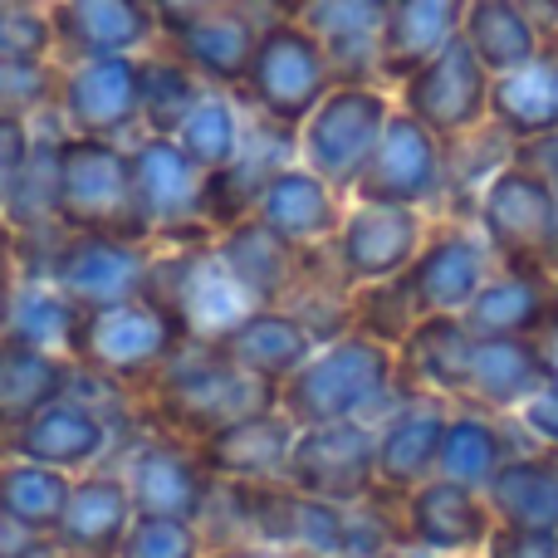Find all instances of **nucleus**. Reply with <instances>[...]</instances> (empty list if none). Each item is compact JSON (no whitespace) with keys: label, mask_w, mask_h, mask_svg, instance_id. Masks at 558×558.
Returning a JSON list of instances; mask_svg holds the SVG:
<instances>
[{"label":"nucleus","mask_w":558,"mask_h":558,"mask_svg":"<svg viewBox=\"0 0 558 558\" xmlns=\"http://www.w3.org/2000/svg\"><path fill=\"white\" fill-rule=\"evenodd\" d=\"M64 500H69V485L54 465L20 461V465H10V471H0V510L15 514L29 530H39V534L59 530Z\"/></svg>","instance_id":"obj_39"},{"label":"nucleus","mask_w":558,"mask_h":558,"mask_svg":"<svg viewBox=\"0 0 558 558\" xmlns=\"http://www.w3.org/2000/svg\"><path fill=\"white\" fill-rule=\"evenodd\" d=\"M475 338H539L558 318V279L549 270H495L465 308Z\"/></svg>","instance_id":"obj_20"},{"label":"nucleus","mask_w":558,"mask_h":558,"mask_svg":"<svg viewBox=\"0 0 558 558\" xmlns=\"http://www.w3.org/2000/svg\"><path fill=\"white\" fill-rule=\"evenodd\" d=\"M461 39L475 49V59H481L495 78L510 74V69H524L549 45L544 25L534 20V10L524 5V0H471Z\"/></svg>","instance_id":"obj_32"},{"label":"nucleus","mask_w":558,"mask_h":558,"mask_svg":"<svg viewBox=\"0 0 558 558\" xmlns=\"http://www.w3.org/2000/svg\"><path fill=\"white\" fill-rule=\"evenodd\" d=\"M353 196L377 206H416V211H426L432 202L446 196V143L426 123H416L407 108H392Z\"/></svg>","instance_id":"obj_8"},{"label":"nucleus","mask_w":558,"mask_h":558,"mask_svg":"<svg viewBox=\"0 0 558 558\" xmlns=\"http://www.w3.org/2000/svg\"><path fill=\"white\" fill-rule=\"evenodd\" d=\"M426 211L416 206H377V202H357L353 211H343V226L328 245H333V265L338 279L348 289L357 284H383L412 270V260L426 245Z\"/></svg>","instance_id":"obj_9"},{"label":"nucleus","mask_w":558,"mask_h":558,"mask_svg":"<svg viewBox=\"0 0 558 558\" xmlns=\"http://www.w3.org/2000/svg\"><path fill=\"white\" fill-rule=\"evenodd\" d=\"M172 39H177V59H182L186 69H196L202 78H216V84H245L255 45H260V29L251 25L245 10L221 5L206 20H196L192 29L172 35Z\"/></svg>","instance_id":"obj_33"},{"label":"nucleus","mask_w":558,"mask_h":558,"mask_svg":"<svg viewBox=\"0 0 558 558\" xmlns=\"http://www.w3.org/2000/svg\"><path fill=\"white\" fill-rule=\"evenodd\" d=\"M133 206L143 231H167L206 211V172L182 153L177 137L153 133L133 153Z\"/></svg>","instance_id":"obj_19"},{"label":"nucleus","mask_w":558,"mask_h":558,"mask_svg":"<svg viewBox=\"0 0 558 558\" xmlns=\"http://www.w3.org/2000/svg\"><path fill=\"white\" fill-rule=\"evenodd\" d=\"M471 221L505 270H544L549 226H554V186L510 157L481 186Z\"/></svg>","instance_id":"obj_5"},{"label":"nucleus","mask_w":558,"mask_h":558,"mask_svg":"<svg viewBox=\"0 0 558 558\" xmlns=\"http://www.w3.org/2000/svg\"><path fill=\"white\" fill-rule=\"evenodd\" d=\"M216 251H221L226 260H231V270L241 275L255 294H260V304H275V299L294 284V255L299 251L294 245H284L270 226H260L255 216L235 221Z\"/></svg>","instance_id":"obj_36"},{"label":"nucleus","mask_w":558,"mask_h":558,"mask_svg":"<svg viewBox=\"0 0 558 558\" xmlns=\"http://www.w3.org/2000/svg\"><path fill=\"white\" fill-rule=\"evenodd\" d=\"M481 558H558V534L505 530V524H495V534L485 539Z\"/></svg>","instance_id":"obj_48"},{"label":"nucleus","mask_w":558,"mask_h":558,"mask_svg":"<svg viewBox=\"0 0 558 558\" xmlns=\"http://www.w3.org/2000/svg\"><path fill=\"white\" fill-rule=\"evenodd\" d=\"M5 211L15 226H39L45 216H59V143H49V147L29 143L25 172H20Z\"/></svg>","instance_id":"obj_43"},{"label":"nucleus","mask_w":558,"mask_h":558,"mask_svg":"<svg viewBox=\"0 0 558 558\" xmlns=\"http://www.w3.org/2000/svg\"><path fill=\"white\" fill-rule=\"evenodd\" d=\"M475 333L461 314H422L412 333L397 343V392L402 397H441L461 407L471 383Z\"/></svg>","instance_id":"obj_17"},{"label":"nucleus","mask_w":558,"mask_h":558,"mask_svg":"<svg viewBox=\"0 0 558 558\" xmlns=\"http://www.w3.org/2000/svg\"><path fill=\"white\" fill-rule=\"evenodd\" d=\"M104 441H108L104 422L78 402H49L45 412H35L15 432V451L25 456V461L54 465V471L88 465L98 451H104Z\"/></svg>","instance_id":"obj_34"},{"label":"nucleus","mask_w":558,"mask_h":558,"mask_svg":"<svg viewBox=\"0 0 558 558\" xmlns=\"http://www.w3.org/2000/svg\"><path fill=\"white\" fill-rule=\"evenodd\" d=\"M514 162H524L530 172H539L549 186H558V133L530 137V143H514Z\"/></svg>","instance_id":"obj_51"},{"label":"nucleus","mask_w":558,"mask_h":558,"mask_svg":"<svg viewBox=\"0 0 558 558\" xmlns=\"http://www.w3.org/2000/svg\"><path fill=\"white\" fill-rule=\"evenodd\" d=\"M35 549H39V530H29L15 514L0 510V558H35Z\"/></svg>","instance_id":"obj_52"},{"label":"nucleus","mask_w":558,"mask_h":558,"mask_svg":"<svg viewBox=\"0 0 558 558\" xmlns=\"http://www.w3.org/2000/svg\"><path fill=\"white\" fill-rule=\"evenodd\" d=\"M490 128L510 143L558 133V35L524 69H510L490 84Z\"/></svg>","instance_id":"obj_27"},{"label":"nucleus","mask_w":558,"mask_h":558,"mask_svg":"<svg viewBox=\"0 0 558 558\" xmlns=\"http://www.w3.org/2000/svg\"><path fill=\"white\" fill-rule=\"evenodd\" d=\"M202 98L206 94L196 84V69H186L182 59H147L143 64V118L153 123V133L172 137Z\"/></svg>","instance_id":"obj_42"},{"label":"nucleus","mask_w":558,"mask_h":558,"mask_svg":"<svg viewBox=\"0 0 558 558\" xmlns=\"http://www.w3.org/2000/svg\"><path fill=\"white\" fill-rule=\"evenodd\" d=\"M177 328L182 324L162 304L128 299V304L94 308V314L78 318L74 353L98 373H143L177 348Z\"/></svg>","instance_id":"obj_13"},{"label":"nucleus","mask_w":558,"mask_h":558,"mask_svg":"<svg viewBox=\"0 0 558 558\" xmlns=\"http://www.w3.org/2000/svg\"><path fill=\"white\" fill-rule=\"evenodd\" d=\"M348 318H353L357 333L397 348L407 333H412L416 318H422V308H416L412 289H407V275H397V279H383V284L348 289Z\"/></svg>","instance_id":"obj_40"},{"label":"nucleus","mask_w":558,"mask_h":558,"mask_svg":"<svg viewBox=\"0 0 558 558\" xmlns=\"http://www.w3.org/2000/svg\"><path fill=\"white\" fill-rule=\"evenodd\" d=\"M49 20H54V39H64L78 59L133 54L157 25L147 0H59Z\"/></svg>","instance_id":"obj_30"},{"label":"nucleus","mask_w":558,"mask_h":558,"mask_svg":"<svg viewBox=\"0 0 558 558\" xmlns=\"http://www.w3.org/2000/svg\"><path fill=\"white\" fill-rule=\"evenodd\" d=\"M172 137L182 143V153L192 157L206 177H211V172H221L235 153H241L245 128H241V118H235V108L226 104V98L211 94L182 118V128H177Z\"/></svg>","instance_id":"obj_41"},{"label":"nucleus","mask_w":558,"mask_h":558,"mask_svg":"<svg viewBox=\"0 0 558 558\" xmlns=\"http://www.w3.org/2000/svg\"><path fill=\"white\" fill-rule=\"evenodd\" d=\"M49 94H54V78H49L45 59L0 54V118H20L25 123V113L45 108Z\"/></svg>","instance_id":"obj_44"},{"label":"nucleus","mask_w":558,"mask_h":558,"mask_svg":"<svg viewBox=\"0 0 558 558\" xmlns=\"http://www.w3.org/2000/svg\"><path fill=\"white\" fill-rule=\"evenodd\" d=\"M392 108L397 98L383 84H333L324 104L299 123V162L333 192H353Z\"/></svg>","instance_id":"obj_2"},{"label":"nucleus","mask_w":558,"mask_h":558,"mask_svg":"<svg viewBox=\"0 0 558 558\" xmlns=\"http://www.w3.org/2000/svg\"><path fill=\"white\" fill-rule=\"evenodd\" d=\"M255 221L270 226L284 245L294 251H308V245H324L338 235L343 226V206H338V192L324 182L318 172H308L304 162H289L284 172L270 177V186L255 202Z\"/></svg>","instance_id":"obj_21"},{"label":"nucleus","mask_w":558,"mask_h":558,"mask_svg":"<svg viewBox=\"0 0 558 558\" xmlns=\"http://www.w3.org/2000/svg\"><path fill=\"white\" fill-rule=\"evenodd\" d=\"M147 5H153V20L167 35H182V29H192L196 20H206L211 10H221L226 0H147Z\"/></svg>","instance_id":"obj_50"},{"label":"nucleus","mask_w":558,"mask_h":558,"mask_svg":"<svg viewBox=\"0 0 558 558\" xmlns=\"http://www.w3.org/2000/svg\"><path fill=\"white\" fill-rule=\"evenodd\" d=\"M196 539L182 520H143L123 544V558H192Z\"/></svg>","instance_id":"obj_46"},{"label":"nucleus","mask_w":558,"mask_h":558,"mask_svg":"<svg viewBox=\"0 0 558 558\" xmlns=\"http://www.w3.org/2000/svg\"><path fill=\"white\" fill-rule=\"evenodd\" d=\"M485 505H490L495 524H505V530L558 534V456L524 446L485 485Z\"/></svg>","instance_id":"obj_28"},{"label":"nucleus","mask_w":558,"mask_h":558,"mask_svg":"<svg viewBox=\"0 0 558 558\" xmlns=\"http://www.w3.org/2000/svg\"><path fill=\"white\" fill-rule=\"evenodd\" d=\"M495 270L500 260L475 231V221H446L426 231L422 255L407 270V289L422 314H465Z\"/></svg>","instance_id":"obj_11"},{"label":"nucleus","mask_w":558,"mask_h":558,"mask_svg":"<svg viewBox=\"0 0 558 558\" xmlns=\"http://www.w3.org/2000/svg\"><path fill=\"white\" fill-rule=\"evenodd\" d=\"M59 104L78 137H113L143 118V64L133 54L78 59L59 84Z\"/></svg>","instance_id":"obj_16"},{"label":"nucleus","mask_w":558,"mask_h":558,"mask_svg":"<svg viewBox=\"0 0 558 558\" xmlns=\"http://www.w3.org/2000/svg\"><path fill=\"white\" fill-rule=\"evenodd\" d=\"M78 318H84V308L74 304V299H64L54 284H25L15 289V299H10V338H20V343L29 348H74V333H78Z\"/></svg>","instance_id":"obj_38"},{"label":"nucleus","mask_w":558,"mask_h":558,"mask_svg":"<svg viewBox=\"0 0 558 558\" xmlns=\"http://www.w3.org/2000/svg\"><path fill=\"white\" fill-rule=\"evenodd\" d=\"M465 10H471V0H392V10L383 15L377 74L397 88L412 69H422L436 49L461 39Z\"/></svg>","instance_id":"obj_22"},{"label":"nucleus","mask_w":558,"mask_h":558,"mask_svg":"<svg viewBox=\"0 0 558 558\" xmlns=\"http://www.w3.org/2000/svg\"><path fill=\"white\" fill-rule=\"evenodd\" d=\"M333 64H328L318 35L304 25V20H275V25L260 29V45H255L251 74H245V88H251L255 108H260L270 123L299 128L324 94L333 88Z\"/></svg>","instance_id":"obj_3"},{"label":"nucleus","mask_w":558,"mask_h":558,"mask_svg":"<svg viewBox=\"0 0 558 558\" xmlns=\"http://www.w3.org/2000/svg\"><path fill=\"white\" fill-rule=\"evenodd\" d=\"M64 387H69V373L45 348H29V343H20V338L0 343V416L29 422V416L45 412L49 402H59Z\"/></svg>","instance_id":"obj_37"},{"label":"nucleus","mask_w":558,"mask_h":558,"mask_svg":"<svg viewBox=\"0 0 558 558\" xmlns=\"http://www.w3.org/2000/svg\"><path fill=\"white\" fill-rule=\"evenodd\" d=\"M25 157H29V133L20 118H0V211H5L10 192H15L20 172H25Z\"/></svg>","instance_id":"obj_49"},{"label":"nucleus","mask_w":558,"mask_h":558,"mask_svg":"<svg viewBox=\"0 0 558 558\" xmlns=\"http://www.w3.org/2000/svg\"><path fill=\"white\" fill-rule=\"evenodd\" d=\"M54 39V20L35 10L29 0H0V54L15 59H45Z\"/></svg>","instance_id":"obj_45"},{"label":"nucleus","mask_w":558,"mask_h":558,"mask_svg":"<svg viewBox=\"0 0 558 558\" xmlns=\"http://www.w3.org/2000/svg\"><path fill=\"white\" fill-rule=\"evenodd\" d=\"M534 343H539V357H544V383H558V318L534 338Z\"/></svg>","instance_id":"obj_53"},{"label":"nucleus","mask_w":558,"mask_h":558,"mask_svg":"<svg viewBox=\"0 0 558 558\" xmlns=\"http://www.w3.org/2000/svg\"><path fill=\"white\" fill-rule=\"evenodd\" d=\"M167 275H172L177 284L162 308L182 328H192L196 338H206V343H221L235 324H245L255 308H265L260 294L231 270V260H226L221 251L182 255L177 265H167Z\"/></svg>","instance_id":"obj_15"},{"label":"nucleus","mask_w":558,"mask_h":558,"mask_svg":"<svg viewBox=\"0 0 558 558\" xmlns=\"http://www.w3.org/2000/svg\"><path fill=\"white\" fill-rule=\"evenodd\" d=\"M544 387V357L534 338H475L471 383L461 407L490 416H514Z\"/></svg>","instance_id":"obj_25"},{"label":"nucleus","mask_w":558,"mask_h":558,"mask_svg":"<svg viewBox=\"0 0 558 558\" xmlns=\"http://www.w3.org/2000/svg\"><path fill=\"white\" fill-rule=\"evenodd\" d=\"M162 402L177 422L196 426V432H221V426L241 422V416H255V412H270L279 402V387L265 383V377L245 373L235 367L221 348L211 343V357L206 363H177L167 373V387H162Z\"/></svg>","instance_id":"obj_10"},{"label":"nucleus","mask_w":558,"mask_h":558,"mask_svg":"<svg viewBox=\"0 0 558 558\" xmlns=\"http://www.w3.org/2000/svg\"><path fill=\"white\" fill-rule=\"evenodd\" d=\"M490 84L495 74L475 59V49L465 39H451L422 69H412L392 98L416 123L432 128L441 143H456V137H471L490 123Z\"/></svg>","instance_id":"obj_4"},{"label":"nucleus","mask_w":558,"mask_h":558,"mask_svg":"<svg viewBox=\"0 0 558 558\" xmlns=\"http://www.w3.org/2000/svg\"><path fill=\"white\" fill-rule=\"evenodd\" d=\"M387 402H397V348L357 328L318 343L314 357L279 383V407L294 416V426L367 422Z\"/></svg>","instance_id":"obj_1"},{"label":"nucleus","mask_w":558,"mask_h":558,"mask_svg":"<svg viewBox=\"0 0 558 558\" xmlns=\"http://www.w3.org/2000/svg\"><path fill=\"white\" fill-rule=\"evenodd\" d=\"M128 514H133V500H128V490L118 481H84L64 500L59 539L78 554H108L123 544Z\"/></svg>","instance_id":"obj_35"},{"label":"nucleus","mask_w":558,"mask_h":558,"mask_svg":"<svg viewBox=\"0 0 558 558\" xmlns=\"http://www.w3.org/2000/svg\"><path fill=\"white\" fill-rule=\"evenodd\" d=\"M59 221L104 235H113L118 226L143 231L133 206V153H118L108 137H64L59 143Z\"/></svg>","instance_id":"obj_7"},{"label":"nucleus","mask_w":558,"mask_h":558,"mask_svg":"<svg viewBox=\"0 0 558 558\" xmlns=\"http://www.w3.org/2000/svg\"><path fill=\"white\" fill-rule=\"evenodd\" d=\"M216 348H221L235 367H245V373H255V377H265V383L279 387L284 377H294L299 367L314 357L318 338L299 314L265 304V308H255L245 324H235Z\"/></svg>","instance_id":"obj_26"},{"label":"nucleus","mask_w":558,"mask_h":558,"mask_svg":"<svg viewBox=\"0 0 558 558\" xmlns=\"http://www.w3.org/2000/svg\"><path fill=\"white\" fill-rule=\"evenodd\" d=\"M275 5H284V10H289V15H299V10H304V5H308V0H275Z\"/></svg>","instance_id":"obj_56"},{"label":"nucleus","mask_w":558,"mask_h":558,"mask_svg":"<svg viewBox=\"0 0 558 558\" xmlns=\"http://www.w3.org/2000/svg\"><path fill=\"white\" fill-rule=\"evenodd\" d=\"M294 416L284 412V407H270V412H255V416H241V422L221 426V432H211V441H206V465L221 475H231V481H275V475H284L289 465V451H294Z\"/></svg>","instance_id":"obj_29"},{"label":"nucleus","mask_w":558,"mask_h":558,"mask_svg":"<svg viewBox=\"0 0 558 558\" xmlns=\"http://www.w3.org/2000/svg\"><path fill=\"white\" fill-rule=\"evenodd\" d=\"M446 422H451V402L397 392L387 422L377 426V490L407 495L422 481H432Z\"/></svg>","instance_id":"obj_18"},{"label":"nucleus","mask_w":558,"mask_h":558,"mask_svg":"<svg viewBox=\"0 0 558 558\" xmlns=\"http://www.w3.org/2000/svg\"><path fill=\"white\" fill-rule=\"evenodd\" d=\"M147 275H153L147 255L137 251L133 241H123V235H104V231L78 235V241L64 245V251L54 255V265H49V284L64 299H74L84 314L128 304V299H143Z\"/></svg>","instance_id":"obj_14"},{"label":"nucleus","mask_w":558,"mask_h":558,"mask_svg":"<svg viewBox=\"0 0 558 558\" xmlns=\"http://www.w3.org/2000/svg\"><path fill=\"white\" fill-rule=\"evenodd\" d=\"M367 5H377V10H383V15H387V10H392V0H367Z\"/></svg>","instance_id":"obj_58"},{"label":"nucleus","mask_w":558,"mask_h":558,"mask_svg":"<svg viewBox=\"0 0 558 558\" xmlns=\"http://www.w3.org/2000/svg\"><path fill=\"white\" fill-rule=\"evenodd\" d=\"M514 422H520V432H524V441L530 446L558 456V383H544L539 392L514 412Z\"/></svg>","instance_id":"obj_47"},{"label":"nucleus","mask_w":558,"mask_h":558,"mask_svg":"<svg viewBox=\"0 0 558 558\" xmlns=\"http://www.w3.org/2000/svg\"><path fill=\"white\" fill-rule=\"evenodd\" d=\"M544 270L558 279V186H554V226H549V251H544Z\"/></svg>","instance_id":"obj_54"},{"label":"nucleus","mask_w":558,"mask_h":558,"mask_svg":"<svg viewBox=\"0 0 558 558\" xmlns=\"http://www.w3.org/2000/svg\"><path fill=\"white\" fill-rule=\"evenodd\" d=\"M294 20L318 35L338 84H377V54H383V10L367 0H308Z\"/></svg>","instance_id":"obj_23"},{"label":"nucleus","mask_w":558,"mask_h":558,"mask_svg":"<svg viewBox=\"0 0 558 558\" xmlns=\"http://www.w3.org/2000/svg\"><path fill=\"white\" fill-rule=\"evenodd\" d=\"M289 490L328 505H363L377 490V426L373 422H318L299 426L284 465Z\"/></svg>","instance_id":"obj_6"},{"label":"nucleus","mask_w":558,"mask_h":558,"mask_svg":"<svg viewBox=\"0 0 558 558\" xmlns=\"http://www.w3.org/2000/svg\"><path fill=\"white\" fill-rule=\"evenodd\" d=\"M495 534V514L485 505V490L456 481H422L402 495V539L416 554L436 558H481L485 539Z\"/></svg>","instance_id":"obj_12"},{"label":"nucleus","mask_w":558,"mask_h":558,"mask_svg":"<svg viewBox=\"0 0 558 558\" xmlns=\"http://www.w3.org/2000/svg\"><path fill=\"white\" fill-rule=\"evenodd\" d=\"M520 436L524 432L514 416L451 407V422H446V436H441V456H436V475L456 481V485H471V490H485V485L500 475V465L524 451Z\"/></svg>","instance_id":"obj_24"},{"label":"nucleus","mask_w":558,"mask_h":558,"mask_svg":"<svg viewBox=\"0 0 558 558\" xmlns=\"http://www.w3.org/2000/svg\"><path fill=\"white\" fill-rule=\"evenodd\" d=\"M10 299H15V289H10L5 260H0V328H5V324H10Z\"/></svg>","instance_id":"obj_55"},{"label":"nucleus","mask_w":558,"mask_h":558,"mask_svg":"<svg viewBox=\"0 0 558 558\" xmlns=\"http://www.w3.org/2000/svg\"><path fill=\"white\" fill-rule=\"evenodd\" d=\"M221 558H289V554H221Z\"/></svg>","instance_id":"obj_57"},{"label":"nucleus","mask_w":558,"mask_h":558,"mask_svg":"<svg viewBox=\"0 0 558 558\" xmlns=\"http://www.w3.org/2000/svg\"><path fill=\"white\" fill-rule=\"evenodd\" d=\"M128 500L143 520H196L206 500V475L177 446H147L128 471Z\"/></svg>","instance_id":"obj_31"}]
</instances>
